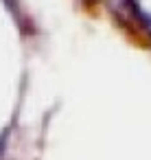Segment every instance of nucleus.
Wrapping results in <instances>:
<instances>
[{"mask_svg":"<svg viewBox=\"0 0 151 160\" xmlns=\"http://www.w3.org/2000/svg\"><path fill=\"white\" fill-rule=\"evenodd\" d=\"M129 5H131V9H134V13H136V18L140 20V24L149 31V35H151V13H144L142 9H138V5L134 2V0H129Z\"/></svg>","mask_w":151,"mask_h":160,"instance_id":"nucleus-1","label":"nucleus"}]
</instances>
